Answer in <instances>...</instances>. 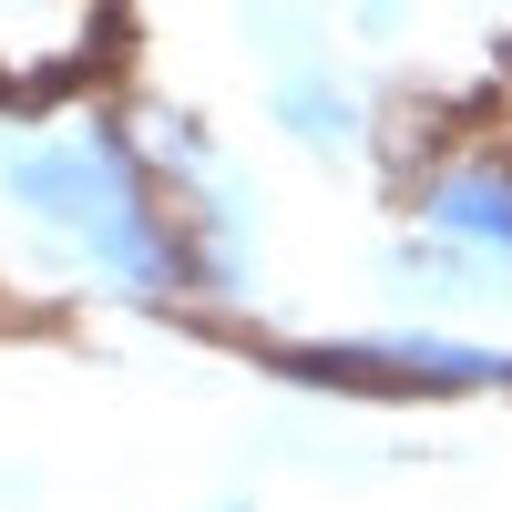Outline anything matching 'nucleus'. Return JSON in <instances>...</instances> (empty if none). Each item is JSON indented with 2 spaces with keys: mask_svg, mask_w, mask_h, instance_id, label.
<instances>
[{
  "mask_svg": "<svg viewBox=\"0 0 512 512\" xmlns=\"http://www.w3.org/2000/svg\"><path fill=\"white\" fill-rule=\"evenodd\" d=\"M0 226H11L21 267H41L72 297L144 318H195V267L185 226L154 185V154L134 113L82 103V113H11L0 103Z\"/></svg>",
  "mask_w": 512,
  "mask_h": 512,
  "instance_id": "obj_1",
  "label": "nucleus"
},
{
  "mask_svg": "<svg viewBox=\"0 0 512 512\" xmlns=\"http://www.w3.org/2000/svg\"><path fill=\"white\" fill-rule=\"evenodd\" d=\"M267 369L297 390H338V400H492L512 390V338L441 328V318H369V328L277 338Z\"/></svg>",
  "mask_w": 512,
  "mask_h": 512,
  "instance_id": "obj_2",
  "label": "nucleus"
},
{
  "mask_svg": "<svg viewBox=\"0 0 512 512\" xmlns=\"http://www.w3.org/2000/svg\"><path fill=\"white\" fill-rule=\"evenodd\" d=\"M256 113H267V134L287 154H308V164H359V154L390 144V93L359 82L349 62H328V52L277 62L267 93H256Z\"/></svg>",
  "mask_w": 512,
  "mask_h": 512,
  "instance_id": "obj_3",
  "label": "nucleus"
},
{
  "mask_svg": "<svg viewBox=\"0 0 512 512\" xmlns=\"http://www.w3.org/2000/svg\"><path fill=\"white\" fill-rule=\"evenodd\" d=\"M205 512H256V502H236V492H226V502H205Z\"/></svg>",
  "mask_w": 512,
  "mask_h": 512,
  "instance_id": "obj_4",
  "label": "nucleus"
}]
</instances>
